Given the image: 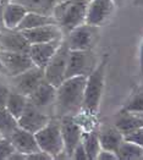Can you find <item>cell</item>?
<instances>
[{"label": "cell", "mask_w": 143, "mask_h": 160, "mask_svg": "<svg viewBox=\"0 0 143 160\" xmlns=\"http://www.w3.org/2000/svg\"><path fill=\"white\" fill-rule=\"evenodd\" d=\"M108 60H109V55L105 54L102 58L100 62L87 76L82 110L79 114L75 116L81 126H83L84 122H89V123L94 122V120L98 116L102 97L104 93L105 71L108 66Z\"/></svg>", "instance_id": "1"}, {"label": "cell", "mask_w": 143, "mask_h": 160, "mask_svg": "<svg viewBox=\"0 0 143 160\" xmlns=\"http://www.w3.org/2000/svg\"><path fill=\"white\" fill-rule=\"evenodd\" d=\"M86 82V76H74L65 78L59 87H56V97L53 105L55 118L76 116L81 112Z\"/></svg>", "instance_id": "2"}, {"label": "cell", "mask_w": 143, "mask_h": 160, "mask_svg": "<svg viewBox=\"0 0 143 160\" xmlns=\"http://www.w3.org/2000/svg\"><path fill=\"white\" fill-rule=\"evenodd\" d=\"M89 0H63L55 5L53 16L64 33L86 22Z\"/></svg>", "instance_id": "3"}, {"label": "cell", "mask_w": 143, "mask_h": 160, "mask_svg": "<svg viewBox=\"0 0 143 160\" xmlns=\"http://www.w3.org/2000/svg\"><path fill=\"white\" fill-rule=\"evenodd\" d=\"M34 136H36L39 149L48 153L53 159L67 158L64 150V141L61 136L60 120L58 118H52L43 128H40L38 132L34 133Z\"/></svg>", "instance_id": "4"}, {"label": "cell", "mask_w": 143, "mask_h": 160, "mask_svg": "<svg viewBox=\"0 0 143 160\" xmlns=\"http://www.w3.org/2000/svg\"><path fill=\"white\" fill-rule=\"evenodd\" d=\"M69 54H70V47H69V43L64 36L58 50L55 52L53 58L49 60L47 66L44 67L45 80L55 87H59L66 78Z\"/></svg>", "instance_id": "5"}, {"label": "cell", "mask_w": 143, "mask_h": 160, "mask_svg": "<svg viewBox=\"0 0 143 160\" xmlns=\"http://www.w3.org/2000/svg\"><path fill=\"white\" fill-rule=\"evenodd\" d=\"M98 36V27L84 22L66 33L65 38L71 50H92Z\"/></svg>", "instance_id": "6"}, {"label": "cell", "mask_w": 143, "mask_h": 160, "mask_svg": "<svg viewBox=\"0 0 143 160\" xmlns=\"http://www.w3.org/2000/svg\"><path fill=\"white\" fill-rule=\"evenodd\" d=\"M95 56L92 50H71L67 60L66 78L74 76H88L94 70Z\"/></svg>", "instance_id": "7"}, {"label": "cell", "mask_w": 143, "mask_h": 160, "mask_svg": "<svg viewBox=\"0 0 143 160\" xmlns=\"http://www.w3.org/2000/svg\"><path fill=\"white\" fill-rule=\"evenodd\" d=\"M59 120H60L61 136L64 141V150L67 158L71 159V155L75 148L82 141V136L84 131L75 116H64V118H60Z\"/></svg>", "instance_id": "8"}, {"label": "cell", "mask_w": 143, "mask_h": 160, "mask_svg": "<svg viewBox=\"0 0 143 160\" xmlns=\"http://www.w3.org/2000/svg\"><path fill=\"white\" fill-rule=\"evenodd\" d=\"M0 62L3 65L4 73H6L10 77H15L34 66L28 53L8 50H0Z\"/></svg>", "instance_id": "9"}, {"label": "cell", "mask_w": 143, "mask_h": 160, "mask_svg": "<svg viewBox=\"0 0 143 160\" xmlns=\"http://www.w3.org/2000/svg\"><path fill=\"white\" fill-rule=\"evenodd\" d=\"M50 119L52 116L45 110L39 109L32 103H29L28 100L25 111L17 119V123H18V127L27 130L32 133H36L40 128H43L50 121Z\"/></svg>", "instance_id": "10"}, {"label": "cell", "mask_w": 143, "mask_h": 160, "mask_svg": "<svg viewBox=\"0 0 143 160\" xmlns=\"http://www.w3.org/2000/svg\"><path fill=\"white\" fill-rule=\"evenodd\" d=\"M44 80H45L44 68L33 66L25 72L11 77L13 89L28 97Z\"/></svg>", "instance_id": "11"}, {"label": "cell", "mask_w": 143, "mask_h": 160, "mask_svg": "<svg viewBox=\"0 0 143 160\" xmlns=\"http://www.w3.org/2000/svg\"><path fill=\"white\" fill-rule=\"evenodd\" d=\"M115 6L116 5L113 0H89L86 23L97 27L104 25L111 16Z\"/></svg>", "instance_id": "12"}, {"label": "cell", "mask_w": 143, "mask_h": 160, "mask_svg": "<svg viewBox=\"0 0 143 160\" xmlns=\"http://www.w3.org/2000/svg\"><path fill=\"white\" fill-rule=\"evenodd\" d=\"M31 44L28 43L22 31L4 28L0 31V50L28 53Z\"/></svg>", "instance_id": "13"}, {"label": "cell", "mask_w": 143, "mask_h": 160, "mask_svg": "<svg viewBox=\"0 0 143 160\" xmlns=\"http://www.w3.org/2000/svg\"><path fill=\"white\" fill-rule=\"evenodd\" d=\"M22 33L29 44L47 43V42H52L64 37V32L58 23H50V25H44V26L31 28V29H25L22 31Z\"/></svg>", "instance_id": "14"}, {"label": "cell", "mask_w": 143, "mask_h": 160, "mask_svg": "<svg viewBox=\"0 0 143 160\" xmlns=\"http://www.w3.org/2000/svg\"><path fill=\"white\" fill-rule=\"evenodd\" d=\"M64 38V37H63ZM63 38L52 40V42H47V43H37V44H31L29 47V56L34 64V66L44 68L47 66V64L49 62V60L53 58V55L58 50L60 43Z\"/></svg>", "instance_id": "15"}, {"label": "cell", "mask_w": 143, "mask_h": 160, "mask_svg": "<svg viewBox=\"0 0 143 160\" xmlns=\"http://www.w3.org/2000/svg\"><path fill=\"white\" fill-rule=\"evenodd\" d=\"M10 141L13 143V148L16 152H20L22 154H25L27 158V155L36 153L39 150L38 143L36 139L34 133L23 130L21 127H17L13 133L10 134Z\"/></svg>", "instance_id": "16"}, {"label": "cell", "mask_w": 143, "mask_h": 160, "mask_svg": "<svg viewBox=\"0 0 143 160\" xmlns=\"http://www.w3.org/2000/svg\"><path fill=\"white\" fill-rule=\"evenodd\" d=\"M55 97H56V87L53 86L52 83H49L47 80H44L28 95V100L29 103H32L39 109L45 110L48 108L53 109Z\"/></svg>", "instance_id": "17"}, {"label": "cell", "mask_w": 143, "mask_h": 160, "mask_svg": "<svg viewBox=\"0 0 143 160\" xmlns=\"http://www.w3.org/2000/svg\"><path fill=\"white\" fill-rule=\"evenodd\" d=\"M114 126L126 137L137 128L143 126V118L138 114L130 112L125 109H121L114 118Z\"/></svg>", "instance_id": "18"}, {"label": "cell", "mask_w": 143, "mask_h": 160, "mask_svg": "<svg viewBox=\"0 0 143 160\" xmlns=\"http://www.w3.org/2000/svg\"><path fill=\"white\" fill-rule=\"evenodd\" d=\"M98 138L102 149L111 150L116 153L119 147L124 142L125 137L114 125H105L98 130Z\"/></svg>", "instance_id": "19"}, {"label": "cell", "mask_w": 143, "mask_h": 160, "mask_svg": "<svg viewBox=\"0 0 143 160\" xmlns=\"http://www.w3.org/2000/svg\"><path fill=\"white\" fill-rule=\"evenodd\" d=\"M27 12H28V10L23 5L18 4L13 0L9 1V2H5L4 4V12H3L5 28H11V29L17 28Z\"/></svg>", "instance_id": "20"}, {"label": "cell", "mask_w": 143, "mask_h": 160, "mask_svg": "<svg viewBox=\"0 0 143 160\" xmlns=\"http://www.w3.org/2000/svg\"><path fill=\"white\" fill-rule=\"evenodd\" d=\"M50 23H58L53 15L28 11L16 29L25 31V29H31V28H36V27L44 26V25H50Z\"/></svg>", "instance_id": "21"}, {"label": "cell", "mask_w": 143, "mask_h": 160, "mask_svg": "<svg viewBox=\"0 0 143 160\" xmlns=\"http://www.w3.org/2000/svg\"><path fill=\"white\" fill-rule=\"evenodd\" d=\"M27 104H28V97L11 88V92L9 94V98L5 105V108L9 110V112L13 114L16 119H18L21 114L25 111Z\"/></svg>", "instance_id": "22"}, {"label": "cell", "mask_w": 143, "mask_h": 160, "mask_svg": "<svg viewBox=\"0 0 143 160\" xmlns=\"http://www.w3.org/2000/svg\"><path fill=\"white\" fill-rule=\"evenodd\" d=\"M82 144L87 153L88 160H97L99 152L102 150L100 142L98 138V131H94V130L84 131L82 136Z\"/></svg>", "instance_id": "23"}, {"label": "cell", "mask_w": 143, "mask_h": 160, "mask_svg": "<svg viewBox=\"0 0 143 160\" xmlns=\"http://www.w3.org/2000/svg\"><path fill=\"white\" fill-rule=\"evenodd\" d=\"M13 1L23 5L28 11H36L45 15H53L55 5L60 2V0H13Z\"/></svg>", "instance_id": "24"}, {"label": "cell", "mask_w": 143, "mask_h": 160, "mask_svg": "<svg viewBox=\"0 0 143 160\" xmlns=\"http://www.w3.org/2000/svg\"><path fill=\"white\" fill-rule=\"evenodd\" d=\"M116 154L119 160H141L143 159V148L137 143L124 139Z\"/></svg>", "instance_id": "25"}, {"label": "cell", "mask_w": 143, "mask_h": 160, "mask_svg": "<svg viewBox=\"0 0 143 160\" xmlns=\"http://www.w3.org/2000/svg\"><path fill=\"white\" fill-rule=\"evenodd\" d=\"M17 127V119L5 107H0V134L3 137H10Z\"/></svg>", "instance_id": "26"}, {"label": "cell", "mask_w": 143, "mask_h": 160, "mask_svg": "<svg viewBox=\"0 0 143 160\" xmlns=\"http://www.w3.org/2000/svg\"><path fill=\"white\" fill-rule=\"evenodd\" d=\"M122 109H125L130 112H133V114L143 115V92L135 94Z\"/></svg>", "instance_id": "27"}, {"label": "cell", "mask_w": 143, "mask_h": 160, "mask_svg": "<svg viewBox=\"0 0 143 160\" xmlns=\"http://www.w3.org/2000/svg\"><path fill=\"white\" fill-rule=\"evenodd\" d=\"M15 152L13 143L9 137H0V160L9 159Z\"/></svg>", "instance_id": "28"}, {"label": "cell", "mask_w": 143, "mask_h": 160, "mask_svg": "<svg viewBox=\"0 0 143 160\" xmlns=\"http://www.w3.org/2000/svg\"><path fill=\"white\" fill-rule=\"evenodd\" d=\"M125 139L131 141V142H133V143H137L138 146H141V147L143 148V126L140 127V128H137L136 131H133L132 133L127 134V136L125 137Z\"/></svg>", "instance_id": "29"}, {"label": "cell", "mask_w": 143, "mask_h": 160, "mask_svg": "<svg viewBox=\"0 0 143 160\" xmlns=\"http://www.w3.org/2000/svg\"><path fill=\"white\" fill-rule=\"evenodd\" d=\"M10 92H11V87H9L6 83L0 81V107L6 105V100L9 98Z\"/></svg>", "instance_id": "30"}, {"label": "cell", "mask_w": 143, "mask_h": 160, "mask_svg": "<svg viewBox=\"0 0 143 160\" xmlns=\"http://www.w3.org/2000/svg\"><path fill=\"white\" fill-rule=\"evenodd\" d=\"M71 159H75V160H88L87 158V153L84 150V147L82 144V141L81 143H78V146L75 148L72 155H71Z\"/></svg>", "instance_id": "31"}, {"label": "cell", "mask_w": 143, "mask_h": 160, "mask_svg": "<svg viewBox=\"0 0 143 160\" xmlns=\"http://www.w3.org/2000/svg\"><path fill=\"white\" fill-rule=\"evenodd\" d=\"M97 160H119L117 154L111 152V150H106V149H102L97 157Z\"/></svg>", "instance_id": "32"}, {"label": "cell", "mask_w": 143, "mask_h": 160, "mask_svg": "<svg viewBox=\"0 0 143 160\" xmlns=\"http://www.w3.org/2000/svg\"><path fill=\"white\" fill-rule=\"evenodd\" d=\"M27 159H36V160H50L53 159L52 157L48 154V153H45V152H43V150H40L39 149L38 152H36V153H32V154H29V155H27Z\"/></svg>", "instance_id": "33"}, {"label": "cell", "mask_w": 143, "mask_h": 160, "mask_svg": "<svg viewBox=\"0 0 143 160\" xmlns=\"http://www.w3.org/2000/svg\"><path fill=\"white\" fill-rule=\"evenodd\" d=\"M3 12H4V2L0 1V31L4 29V17H3Z\"/></svg>", "instance_id": "34"}, {"label": "cell", "mask_w": 143, "mask_h": 160, "mask_svg": "<svg viewBox=\"0 0 143 160\" xmlns=\"http://www.w3.org/2000/svg\"><path fill=\"white\" fill-rule=\"evenodd\" d=\"M140 70H141V73L143 75V40L141 43V47H140Z\"/></svg>", "instance_id": "35"}, {"label": "cell", "mask_w": 143, "mask_h": 160, "mask_svg": "<svg viewBox=\"0 0 143 160\" xmlns=\"http://www.w3.org/2000/svg\"><path fill=\"white\" fill-rule=\"evenodd\" d=\"M114 2H115V5H120V4H122L125 0H113Z\"/></svg>", "instance_id": "36"}, {"label": "cell", "mask_w": 143, "mask_h": 160, "mask_svg": "<svg viewBox=\"0 0 143 160\" xmlns=\"http://www.w3.org/2000/svg\"><path fill=\"white\" fill-rule=\"evenodd\" d=\"M0 1H1V2H4V4H5V2H9V1H13V0H0Z\"/></svg>", "instance_id": "37"}, {"label": "cell", "mask_w": 143, "mask_h": 160, "mask_svg": "<svg viewBox=\"0 0 143 160\" xmlns=\"http://www.w3.org/2000/svg\"><path fill=\"white\" fill-rule=\"evenodd\" d=\"M0 72H3V73H4V70H3V65H1V62H0Z\"/></svg>", "instance_id": "38"}, {"label": "cell", "mask_w": 143, "mask_h": 160, "mask_svg": "<svg viewBox=\"0 0 143 160\" xmlns=\"http://www.w3.org/2000/svg\"><path fill=\"white\" fill-rule=\"evenodd\" d=\"M0 137H3V136H1V134H0Z\"/></svg>", "instance_id": "39"}]
</instances>
